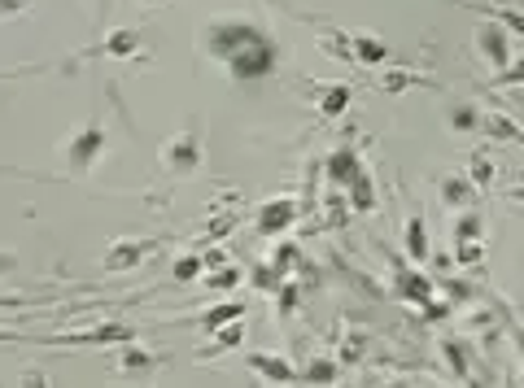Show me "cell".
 I'll return each instance as SVG.
<instances>
[{
    "label": "cell",
    "mask_w": 524,
    "mask_h": 388,
    "mask_svg": "<svg viewBox=\"0 0 524 388\" xmlns=\"http://www.w3.org/2000/svg\"><path fill=\"white\" fill-rule=\"evenodd\" d=\"M197 48L201 57L228 70V79L241 83V88L267 83L284 66V44L254 18H210L197 35Z\"/></svg>",
    "instance_id": "cell-1"
},
{
    "label": "cell",
    "mask_w": 524,
    "mask_h": 388,
    "mask_svg": "<svg viewBox=\"0 0 524 388\" xmlns=\"http://www.w3.org/2000/svg\"><path fill=\"white\" fill-rule=\"evenodd\" d=\"M105 149H110V127H105V118H88V123L75 127L57 144V157L66 162L70 179H83V175H92V166L105 157Z\"/></svg>",
    "instance_id": "cell-2"
},
{
    "label": "cell",
    "mask_w": 524,
    "mask_h": 388,
    "mask_svg": "<svg viewBox=\"0 0 524 388\" xmlns=\"http://www.w3.org/2000/svg\"><path fill=\"white\" fill-rule=\"evenodd\" d=\"M158 162H162V171L171 179L201 175V171H206V144H201V131L184 127V131H175V136H166L162 149H158Z\"/></svg>",
    "instance_id": "cell-3"
},
{
    "label": "cell",
    "mask_w": 524,
    "mask_h": 388,
    "mask_svg": "<svg viewBox=\"0 0 524 388\" xmlns=\"http://www.w3.org/2000/svg\"><path fill=\"white\" fill-rule=\"evenodd\" d=\"M472 53L490 66V75H503V70L516 62V35L507 27H498V22H481V27L472 31Z\"/></svg>",
    "instance_id": "cell-4"
},
{
    "label": "cell",
    "mask_w": 524,
    "mask_h": 388,
    "mask_svg": "<svg viewBox=\"0 0 524 388\" xmlns=\"http://www.w3.org/2000/svg\"><path fill=\"white\" fill-rule=\"evenodd\" d=\"M136 327L131 323H97V327H83V332H70V336H49L44 345H57V349H105V345H131L136 341Z\"/></svg>",
    "instance_id": "cell-5"
},
{
    "label": "cell",
    "mask_w": 524,
    "mask_h": 388,
    "mask_svg": "<svg viewBox=\"0 0 524 388\" xmlns=\"http://www.w3.org/2000/svg\"><path fill=\"white\" fill-rule=\"evenodd\" d=\"M297 218H302V201L297 197H271L254 210V232L262 240H280L284 232H293Z\"/></svg>",
    "instance_id": "cell-6"
},
{
    "label": "cell",
    "mask_w": 524,
    "mask_h": 388,
    "mask_svg": "<svg viewBox=\"0 0 524 388\" xmlns=\"http://www.w3.org/2000/svg\"><path fill=\"white\" fill-rule=\"evenodd\" d=\"M158 249H162V240H131V236H118V240H110V245H105L101 266H105L110 275H123V271H136V266H145Z\"/></svg>",
    "instance_id": "cell-7"
},
{
    "label": "cell",
    "mask_w": 524,
    "mask_h": 388,
    "mask_svg": "<svg viewBox=\"0 0 524 388\" xmlns=\"http://www.w3.org/2000/svg\"><path fill=\"white\" fill-rule=\"evenodd\" d=\"M389 288H393V297L411 301V306H424V301H433V293H437V284L428 280L420 266H411V262H393Z\"/></svg>",
    "instance_id": "cell-8"
},
{
    "label": "cell",
    "mask_w": 524,
    "mask_h": 388,
    "mask_svg": "<svg viewBox=\"0 0 524 388\" xmlns=\"http://www.w3.org/2000/svg\"><path fill=\"white\" fill-rule=\"evenodd\" d=\"M162 362H166L162 354H153L140 341L118 345V380H149V375H158Z\"/></svg>",
    "instance_id": "cell-9"
},
{
    "label": "cell",
    "mask_w": 524,
    "mask_h": 388,
    "mask_svg": "<svg viewBox=\"0 0 524 388\" xmlns=\"http://www.w3.org/2000/svg\"><path fill=\"white\" fill-rule=\"evenodd\" d=\"M363 171H367V166H363V153L354 149V144H341V149H332L328 162H324V175H328V184L337 188V192L350 188Z\"/></svg>",
    "instance_id": "cell-10"
},
{
    "label": "cell",
    "mask_w": 524,
    "mask_h": 388,
    "mask_svg": "<svg viewBox=\"0 0 524 388\" xmlns=\"http://www.w3.org/2000/svg\"><path fill=\"white\" fill-rule=\"evenodd\" d=\"M245 367L258 371L262 384H276V388H293L297 384V367L289 358L280 354H267V349H254V354H245Z\"/></svg>",
    "instance_id": "cell-11"
},
{
    "label": "cell",
    "mask_w": 524,
    "mask_h": 388,
    "mask_svg": "<svg viewBox=\"0 0 524 388\" xmlns=\"http://www.w3.org/2000/svg\"><path fill=\"white\" fill-rule=\"evenodd\" d=\"M402 253H407L411 266H424L428 253H433V245H428V218H424V210H407V218H402Z\"/></svg>",
    "instance_id": "cell-12"
},
{
    "label": "cell",
    "mask_w": 524,
    "mask_h": 388,
    "mask_svg": "<svg viewBox=\"0 0 524 388\" xmlns=\"http://www.w3.org/2000/svg\"><path fill=\"white\" fill-rule=\"evenodd\" d=\"M75 57H110V62H127V57H140V31L118 27V31L105 35L101 44L83 48V53H75Z\"/></svg>",
    "instance_id": "cell-13"
},
{
    "label": "cell",
    "mask_w": 524,
    "mask_h": 388,
    "mask_svg": "<svg viewBox=\"0 0 524 388\" xmlns=\"http://www.w3.org/2000/svg\"><path fill=\"white\" fill-rule=\"evenodd\" d=\"M210 336H214L210 345H197L193 349V362H214V358L232 354V349H245V319H232V323L214 327Z\"/></svg>",
    "instance_id": "cell-14"
},
{
    "label": "cell",
    "mask_w": 524,
    "mask_h": 388,
    "mask_svg": "<svg viewBox=\"0 0 524 388\" xmlns=\"http://www.w3.org/2000/svg\"><path fill=\"white\" fill-rule=\"evenodd\" d=\"M437 201H442L450 214L472 210V205H476V188L468 184V175H455V171H450V175L437 179Z\"/></svg>",
    "instance_id": "cell-15"
},
{
    "label": "cell",
    "mask_w": 524,
    "mask_h": 388,
    "mask_svg": "<svg viewBox=\"0 0 524 388\" xmlns=\"http://www.w3.org/2000/svg\"><path fill=\"white\" fill-rule=\"evenodd\" d=\"M354 101V88L350 83H315V109L324 123H332V118H341L345 109H350Z\"/></svg>",
    "instance_id": "cell-16"
},
{
    "label": "cell",
    "mask_w": 524,
    "mask_h": 388,
    "mask_svg": "<svg viewBox=\"0 0 524 388\" xmlns=\"http://www.w3.org/2000/svg\"><path fill=\"white\" fill-rule=\"evenodd\" d=\"M341 362L337 358H311L302 371H297V384H306V388H332V384H341Z\"/></svg>",
    "instance_id": "cell-17"
},
{
    "label": "cell",
    "mask_w": 524,
    "mask_h": 388,
    "mask_svg": "<svg viewBox=\"0 0 524 388\" xmlns=\"http://www.w3.org/2000/svg\"><path fill=\"white\" fill-rule=\"evenodd\" d=\"M476 131H485V140H498V144H520L524 131L511 114H498V109H490V114H481V123H476Z\"/></svg>",
    "instance_id": "cell-18"
},
{
    "label": "cell",
    "mask_w": 524,
    "mask_h": 388,
    "mask_svg": "<svg viewBox=\"0 0 524 388\" xmlns=\"http://www.w3.org/2000/svg\"><path fill=\"white\" fill-rule=\"evenodd\" d=\"M350 53L359 66H389L393 62V48L376 35H350Z\"/></svg>",
    "instance_id": "cell-19"
},
{
    "label": "cell",
    "mask_w": 524,
    "mask_h": 388,
    "mask_svg": "<svg viewBox=\"0 0 524 388\" xmlns=\"http://www.w3.org/2000/svg\"><path fill=\"white\" fill-rule=\"evenodd\" d=\"M245 314H249V306H245V301H223V306H210V310L193 314V319H188V323H197L201 332L210 336L214 327H223V323H232V319H245Z\"/></svg>",
    "instance_id": "cell-20"
},
{
    "label": "cell",
    "mask_w": 524,
    "mask_h": 388,
    "mask_svg": "<svg viewBox=\"0 0 524 388\" xmlns=\"http://www.w3.org/2000/svg\"><path fill=\"white\" fill-rule=\"evenodd\" d=\"M345 192H350V197H345V205H350V214H376L380 210V197H376V184H372V175H359V179H354V184L350 188H345Z\"/></svg>",
    "instance_id": "cell-21"
},
{
    "label": "cell",
    "mask_w": 524,
    "mask_h": 388,
    "mask_svg": "<svg viewBox=\"0 0 524 388\" xmlns=\"http://www.w3.org/2000/svg\"><path fill=\"white\" fill-rule=\"evenodd\" d=\"M450 236H455V245H472V240H485V218L476 214V210L450 214Z\"/></svg>",
    "instance_id": "cell-22"
},
{
    "label": "cell",
    "mask_w": 524,
    "mask_h": 388,
    "mask_svg": "<svg viewBox=\"0 0 524 388\" xmlns=\"http://www.w3.org/2000/svg\"><path fill=\"white\" fill-rule=\"evenodd\" d=\"M468 184L476 188V192H485V188H494V179H498V166H494V157L485 153V149H476L472 157H468Z\"/></svg>",
    "instance_id": "cell-23"
},
{
    "label": "cell",
    "mask_w": 524,
    "mask_h": 388,
    "mask_svg": "<svg viewBox=\"0 0 524 388\" xmlns=\"http://www.w3.org/2000/svg\"><path fill=\"white\" fill-rule=\"evenodd\" d=\"M415 83H428L420 70H411V66H385V75H380V92H385V96H402L407 88H415Z\"/></svg>",
    "instance_id": "cell-24"
},
{
    "label": "cell",
    "mask_w": 524,
    "mask_h": 388,
    "mask_svg": "<svg viewBox=\"0 0 524 388\" xmlns=\"http://www.w3.org/2000/svg\"><path fill=\"white\" fill-rule=\"evenodd\" d=\"M319 48L332 62H354L350 53V31H337V27H319Z\"/></svg>",
    "instance_id": "cell-25"
},
{
    "label": "cell",
    "mask_w": 524,
    "mask_h": 388,
    "mask_svg": "<svg viewBox=\"0 0 524 388\" xmlns=\"http://www.w3.org/2000/svg\"><path fill=\"white\" fill-rule=\"evenodd\" d=\"M245 280L241 266H214V271H201V284L214 288V293H228V288H236Z\"/></svg>",
    "instance_id": "cell-26"
},
{
    "label": "cell",
    "mask_w": 524,
    "mask_h": 388,
    "mask_svg": "<svg viewBox=\"0 0 524 388\" xmlns=\"http://www.w3.org/2000/svg\"><path fill=\"white\" fill-rule=\"evenodd\" d=\"M201 271H206L201 253H184V258H175V266H171V280H175V284H197Z\"/></svg>",
    "instance_id": "cell-27"
},
{
    "label": "cell",
    "mask_w": 524,
    "mask_h": 388,
    "mask_svg": "<svg viewBox=\"0 0 524 388\" xmlns=\"http://www.w3.org/2000/svg\"><path fill=\"white\" fill-rule=\"evenodd\" d=\"M297 258H302V249H297L293 240H280V245H276V253H271V262H267V266H271V271L280 275V280H289V275H293V262H297Z\"/></svg>",
    "instance_id": "cell-28"
},
{
    "label": "cell",
    "mask_w": 524,
    "mask_h": 388,
    "mask_svg": "<svg viewBox=\"0 0 524 388\" xmlns=\"http://www.w3.org/2000/svg\"><path fill=\"white\" fill-rule=\"evenodd\" d=\"M476 123H481V109L459 101L455 109H450V131H476Z\"/></svg>",
    "instance_id": "cell-29"
},
{
    "label": "cell",
    "mask_w": 524,
    "mask_h": 388,
    "mask_svg": "<svg viewBox=\"0 0 524 388\" xmlns=\"http://www.w3.org/2000/svg\"><path fill=\"white\" fill-rule=\"evenodd\" d=\"M249 284H254V288H258V293H276V288H280V275H276V271H271V266H267V262H258V266H254V271H249Z\"/></svg>",
    "instance_id": "cell-30"
},
{
    "label": "cell",
    "mask_w": 524,
    "mask_h": 388,
    "mask_svg": "<svg viewBox=\"0 0 524 388\" xmlns=\"http://www.w3.org/2000/svg\"><path fill=\"white\" fill-rule=\"evenodd\" d=\"M481 258H485V245H481V240H472V245H455V262H459V266H476Z\"/></svg>",
    "instance_id": "cell-31"
},
{
    "label": "cell",
    "mask_w": 524,
    "mask_h": 388,
    "mask_svg": "<svg viewBox=\"0 0 524 388\" xmlns=\"http://www.w3.org/2000/svg\"><path fill=\"white\" fill-rule=\"evenodd\" d=\"M18 388H53V384H49V371L27 367V371H22V380H18Z\"/></svg>",
    "instance_id": "cell-32"
},
{
    "label": "cell",
    "mask_w": 524,
    "mask_h": 388,
    "mask_svg": "<svg viewBox=\"0 0 524 388\" xmlns=\"http://www.w3.org/2000/svg\"><path fill=\"white\" fill-rule=\"evenodd\" d=\"M31 5H35V0H0V22H9V18H18V14H27Z\"/></svg>",
    "instance_id": "cell-33"
},
{
    "label": "cell",
    "mask_w": 524,
    "mask_h": 388,
    "mask_svg": "<svg viewBox=\"0 0 524 388\" xmlns=\"http://www.w3.org/2000/svg\"><path fill=\"white\" fill-rule=\"evenodd\" d=\"M18 266H22V258H18L14 249H0V280H5V275H14Z\"/></svg>",
    "instance_id": "cell-34"
},
{
    "label": "cell",
    "mask_w": 524,
    "mask_h": 388,
    "mask_svg": "<svg viewBox=\"0 0 524 388\" xmlns=\"http://www.w3.org/2000/svg\"><path fill=\"white\" fill-rule=\"evenodd\" d=\"M201 262H206V271H214V266H228V253H223V249H206V253H201Z\"/></svg>",
    "instance_id": "cell-35"
},
{
    "label": "cell",
    "mask_w": 524,
    "mask_h": 388,
    "mask_svg": "<svg viewBox=\"0 0 524 388\" xmlns=\"http://www.w3.org/2000/svg\"><path fill=\"white\" fill-rule=\"evenodd\" d=\"M18 306H31L27 297H0V310H18Z\"/></svg>",
    "instance_id": "cell-36"
},
{
    "label": "cell",
    "mask_w": 524,
    "mask_h": 388,
    "mask_svg": "<svg viewBox=\"0 0 524 388\" xmlns=\"http://www.w3.org/2000/svg\"><path fill=\"white\" fill-rule=\"evenodd\" d=\"M0 175H18V179H31V171H22V166H0Z\"/></svg>",
    "instance_id": "cell-37"
},
{
    "label": "cell",
    "mask_w": 524,
    "mask_h": 388,
    "mask_svg": "<svg viewBox=\"0 0 524 388\" xmlns=\"http://www.w3.org/2000/svg\"><path fill=\"white\" fill-rule=\"evenodd\" d=\"M0 341H22V336L18 332H0Z\"/></svg>",
    "instance_id": "cell-38"
},
{
    "label": "cell",
    "mask_w": 524,
    "mask_h": 388,
    "mask_svg": "<svg viewBox=\"0 0 524 388\" xmlns=\"http://www.w3.org/2000/svg\"><path fill=\"white\" fill-rule=\"evenodd\" d=\"M105 9H110V0H101V22H105Z\"/></svg>",
    "instance_id": "cell-39"
},
{
    "label": "cell",
    "mask_w": 524,
    "mask_h": 388,
    "mask_svg": "<svg viewBox=\"0 0 524 388\" xmlns=\"http://www.w3.org/2000/svg\"><path fill=\"white\" fill-rule=\"evenodd\" d=\"M145 5H166V0H145Z\"/></svg>",
    "instance_id": "cell-40"
},
{
    "label": "cell",
    "mask_w": 524,
    "mask_h": 388,
    "mask_svg": "<svg viewBox=\"0 0 524 388\" xmlns=\"http://www.w3.org/2000/svg\"><path fill=\"white\" fill-rule=\"evenodd\" d=\"M332 388H354V384H332Z\"/></svg>",
    "instance_id": "cell-41"
},
{
    "label": "cell",
    "mask_w": 524,
    "mask_h": 388,
    "mask_svg": "<svg viewBox=\"0 0 524 388\" xmlns=\"http://www.w3.org/2000/svg\"><path fill=\"white\" fill-rule=\"evenodd\" d=\"M472 388H476V384H472Z\"/></svg>",
    "instance_id": "cell-42"
}]
</instances>
